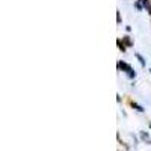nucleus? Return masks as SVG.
I'll use <instances>...</instances> for the list:
<instances>
[{
	"label": "nucleus",
	"instance_id": "f257e3e1",
	"mask_svg": "<svg viewBox=\"0 0 151 151\" xmlns=\"http://www.w3.org/2000/svg\"><path fill=\"white\" fill-rule=\"evenodd\" d=\"M116 68L119 70V71H124V73H127V76L130 79H134V76H136V73H134V70L129 65V64H125L124 60H119L118 64H116Z\"/></svg>",
	"mask_w": 151,
	"mask_h": 151
},
{
	"label": "nucleus",
	"instance_id": "f03ea898",
	"mask_svg": "<svg viewBox=\"0 0 151 151\" xmlns=\"http://www.w3.org/2000/svg\"><path fill=\"white\" fill-rule=\"evenodd\" d=\"M130 104H132V107H133V109H136L137 112H144V110H145L142 106H139V104H137V103H134V101H130Z\"/></svg>",
	"mask_w": 151,
	"mask_h": 151
},
{
	"label": "nucleus",
	"instance_id": "7ed1b4c3",
	"mask_svg": "<svg viewBox=\"0 0 151 151\" xmlns=\"http://www.w3.org/2000/svg\"><path fill=\"white\" fill-rule=\"evenodd\" d=\"M142 5H144V8H147L148 14L151 15V5H150V2H148V0H142Z\"/></svg>",
	"mask_w": 151,
	"mask_h": 151
},
{
	"label": "nucleus",
	"instance_id": "20e7f679",
	"mask_svg": "<svg viewBox=\"0 0 151 151\" xmlns=\"http://www.w3.org/2000/svg\"><path fill=\"white\" fill-rule=\"evenodd\" d=\"M122 42H124L125 45H127V47H132V45H133V41L130 40L129 36H124V40H122Z\"/></svg>",
	"mask_w": 151,
	"mask_h": 151
},
{
	"label": "nucleus",
	"instance_id": "39448f33",
	"mask_svg": "<svg viewBox=\"0 0 151 151\" xmlns=\"http://www.w3.org/2000/svg\"><path fill=\"white\" fill-rule=\"evenodd\" d=\"M116 44H118V47H119L121 52H125V45H124V42H122L121 40H118V41H116Z\"/></svg>",
	"mask_w": 151,
	"mask_h": 151
},
{
	"label": "nucleus",
	"instance_id": "423d86ee",
	"mask_svg": "<svg viewBox=\"0 0 151 151\" xmlns=\"http://www.w3.org/2000/svg\"><path fill=\"white\" fill-rule=\"evenodd\" d=\"M136 58H137V60H139V62H141V65H145V59H144V58H142V56H141L139 53H137V55H136Z\"/></svg>",
	"mask_w": 151,
	"mask_h": 151
},
{
	"label": "nucleus",
	"instance_id": "0eeeda50",
	"mask_svg": "<svg viewBox=\"0 0 151 151\" xmlns=\"http://www.w3.org/2000/svg\"><path fill=\"white\" fill-rule=\"evenodd\" d=\"M116 20H118V23H121V17H119V11H116Z\"/></svg>",
	"mask_w": 151,
	"mask_h": 151
},
{
	"label": "nucleus",
	"instance_id": "6e6552de",
	"mask_svg": "<svg viewBox=\"0 0 151 151\" xmlns=\"http://www.w3.org/2000/svg\"><path fill=\"white\" fill-rule=\"evenodd\" d=\"M150 73H151V70H150Z\"/></svg>",
	"mask_w": 151,
	"mask_h": 151
}]
</instances>
